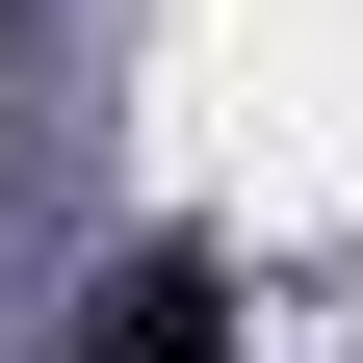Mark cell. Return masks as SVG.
Listing matches in <instances>:
<instances>
[{"mask_svg":"<svg viewBox=\"0 0 363 363\" xmlns=\"http://www.w3.org/2000/svg\"><path fill=\"white\" fill-rule=\"evenodd\" d=\"M78 363H234V286H208V259H130V286H104V337H78Z\"/></svg>","mask_w":363,"mask_h":363,"instance_id":"1","label":"cell"}]
</instances>
